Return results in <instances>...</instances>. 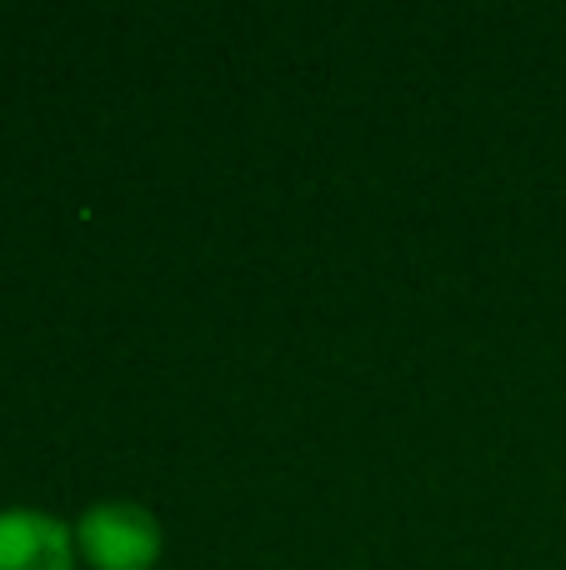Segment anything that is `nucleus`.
<instances>
[{"label": "nucleus", "instance_id": "nucleus-1", "mask_svg": "<svg viewBox=\"0 0 566 570\" xmlns=\"http://www.w3.org/2000/svg\"><path fill=\"white\" fill-rule=\"evenodd\" d=\"M76 541H80V556L96 570H150L160 556V525L146 505L106 501L80 515Z\"/></svg>", "mask_w": 566, "mask_h": 570}, {"label": "nucleus", "instance_id": "nucleus-2", "mask_svg": "<svg viewBox=\"0 0 566 570\" xmlns=\"http://www.w3.org/2000/svg\"><path fill=\"white\" fill-rule=\"evenodd\" d=\"M0 570H76L70 531L40 511H0Z\"/></svg>", "mask_w": 566, "mask_h": 570}]
</instances>
